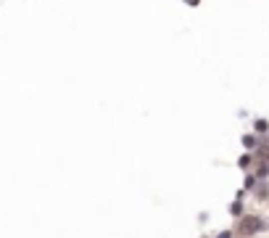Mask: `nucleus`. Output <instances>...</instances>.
<instances>
[{
  "label": "nucleus",
  "mask_w": 269,
  "mask_h": 238,
  "mask_svg": "<svg viewBox=\"0 0 269 238\" xmlns=\"http://www.w3.org/2000/svg\"><path fill=\"white\" fill-rule=\"evenodd\" d=\"M264 220L262 217H256V214H243L240 217V222H238V233L240 236H256V233H262L264 230Z\"/></svg>",
  "instance_id": "nucleus-1"
},
{
  "label": "nucleus",
  "mask_w": 269,
  "mask_h": 238,
  "mask_svg": "<svg viewBox=\"0 0 269 238\" xmlns=\"http://www.w3.org/2000/svg\"><path fill=\"white\" fill-rule=\"evenodd\" d=\"M230 212H233L235 217H243V204H240V201H233V206H230Z\"/></svg>",
  "instance_id": "nucleus-2"
},
{
  "label": "nucleus",
  "mask_w": 269,
  "mask_h": 238,
  "mask_svg": "<svg viewBox=\"0 0 269 238\" xmlns=\"http://www.w3.org/2000/svg\"><path fill=\"white\" fill-rule=\"evenodd\" d=\"M243 143H246V146H248V148H254V146H256V140H254V138H251V135H248V138H243Z\"/></svg>",
  "instance_id": "nucleus-3"
},
{
  "label": "nucleus",
  "mask_w": 269,
  "mask_h": 238,
  "mask_svg": "<svg viewBox=\"0 0 269 238\" xmlns=\"http://www.w3.org/2000/svg\"><path fill=\"white\" fill-rule=\"evenodd\" d=\"M217 238H233V230H222Z\"/></svg>",
  "instance_id": "nucleus-4"
}]
</instances>
